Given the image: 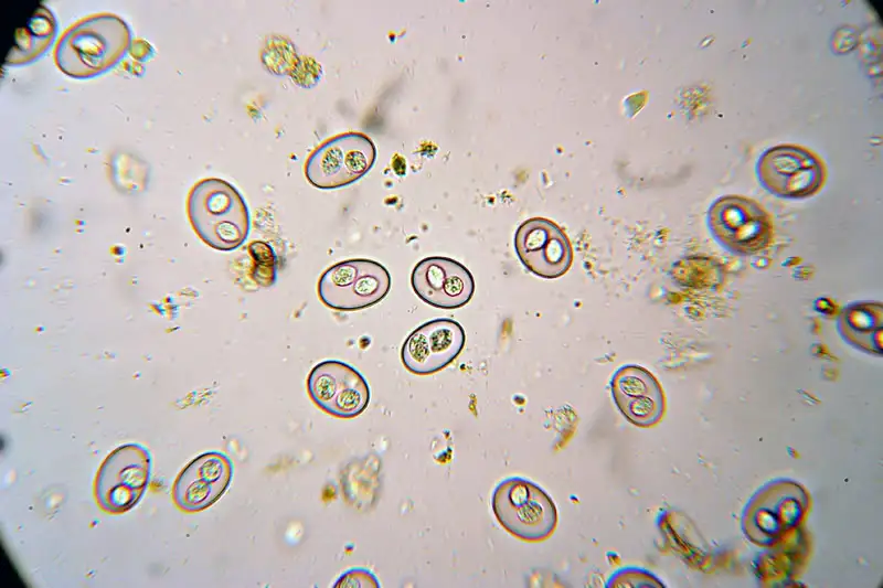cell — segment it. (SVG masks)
<instances>
[{
    "label": "cell",
    "mask_w": 883,
    "mask_h": 588,
    "mask_svg": "<svg viewBox=\"0 0 883 588\" xmlns=\"http://www.w3.org/2000/svg\"><path fill=\"white\" fill-rule=\"evenodd\" d=\"M514 247L522 265L541 278L562 277L573 263L570 238L549 218L531 217L520 224Z\"/></svg>",
    "instance_id": "10"
},
{
    "label": "cell",
    "mask_w": 883,
    "mask_h": 588,
    "mask_svg": "<svg viewBox=\"0 0 883 588\" xmlns=\"http://www.w3.org/2000/svg\"><path fill=\"white\" fill-rule=\"evenodd\" d=\"M841 338L853 348L882 354L883 307L879 301H858L847 306L837 322Z\"/></svg>",
    "instance_id": "15"
},
{
    "label": "cell",
    "mask_w": 883,
    "mask_h": 588,
    "mask_svg": "<svg viewBox=\"0 0 883 588\" xmlns=\"http://www.w3.org/2000/svg\"><path fill=\"white\" fill-rule=\"evenodd\" d=\"M151 455L140 443H124L102 462L96 480L98 505L111 514L131 510L143 496L150 481Z\"/></svg>",
    "instance_id": "7"
},
{
    "label": "cell",
    "mask_w": 883,
    "mask_h": 588,
    "mask_svg": "<svg viewBox=\"0 0 883 588\" xmlns=\"http://www.w3.org/2000/svg\"><path fill=\"white\" fill-rule=\"evenodd\" d=\"M130 28L114 13H95L68 26L54 49L60 71L73 78H92L117 65L131 46Z\"/></svg>",
    "instance_id": "1"
},
{
    "label": "cell",
    "mask_w": 883,
    "mask_h": 588,
    "mask_svg": "<svg viewBox=\"0 0 883 588\" xmlns=\"http://www.w3.org/2000/svg\"><path fill=\"white\" fill-rule=\"evenodd\" d=\"M466 342L460 323L448 318L427 321L404 341L401 360L416 375H430L449 365L462 351Z\"/></svg>",
    "instance_id": "11"
},
{
    "label": "cell",
    "mask_w": 883,
    "mask_h": 588,
    "mask_svg": "<svg viewBox=\"0 0 883 588\" xmlns=\"http://www.w3.org/2000/svg\"><path fill=\"white\" fill-rule=\"evenodd\" d=\"M376 156V147L365 133L337 135L310 153L305 163V177L317 189H340L364 177L374 165Z\"/></svg>",
    "instance_id": "5"
},
{
    "label": "cell",
    "mask_w": 883,
    "mask_h": 588,
    "mask_svg": "<svg viewBox=\"0 0 883 588\" xmlns=\"http://www.w3.org/2000/svg\"><path fill=\"white\" fill-rule=\"evenodd\" d=\"M610 391L620 414L637 427H652L666 413V396L660 383L640 365L627 364L616 370L610 379Z\"/></svg>",
    "instance_id": "14"
},
{
    "label": "cell",
    "mask_w": 883,
    "mask_h": 588,
    "mask_svg": "<svg viewBox=\"0 0 883 588\" xmlns=\"http://www.w3.org/2000/svg\"><path fill=\"white\" fill-rule=\"evenodd\" d=\"M411 285L421 300L440 309L464 307L475 292L474 276L468 268L442 256L419 260L413 268Z\"/></svg>",
    "instance_id": "12"
},
{
    "label": "cell",
    "mask_w": 883,
    "mask_h": 588,
    "mask_svg": "<svg viewBox=\"0 0 883 588\" xmlns=\"http://www.w3.org/2000/svg\"><path fill=\"white\" fill-rule=\"evenodd\" d=\"M497 521L511 535L524 542L549 538L557 525L553 500L539 485L520 477L501 481L491 498Z\"/></svg>",
    "instance_id": "3"
},
{
    "label": "cell",
    "mask_w": 883,
    "mask_h": 588,
    "mask_svg": "<svg viewBox=\"0 0 883 588\" xmlns=\"http://www.w3.org/2000/svg\"><path fill=\"white\" fill-rule=\"evenodd\" d=\"M233 477L231 459L219 451H206L192 459L177 477L172 498L179 509L199 512L214 504L227 490Z\"/></svg>",
    "instance_id": "13"
},
{
    "label": "cell",
    "mask_w": 883,
    "mask_h": 588,
    "mask_svg": "<svg viewBox=\"0 0 883 588\" xmlns=\"http://www.w3.org/2000/svg\"><path fill=\"white\" fill-rule=\"evenodd\" d=\"M187 212L195 234L216 250L232 252L249 235L248 206L240 191L223 179L196 182L188 194Z\"/></svg>",
    "instance_id": "2"
},
{
    "label": "cell",
    "mask_w": 883,
    "mask_h": 588,
    "mask_svg": "<svg viewBox=\"0 0 883 588\" xmlns=\"http://www.w3.org/2000/svg\"><path fill=\"white\" fill-rule=\"evenodd\" d=\"M56 34V22L45 7H40L21 29L10 55V64H25L44 53Z\"/></svg>",
    "instance_id": "16"
},
{
    "label": "cell",
    "mask_w": 883,
    "mask_h": 588,
    "mask_svg": "<svg viewBox=\"0 0 883 588\" xmlns=\"http://www.w3.org/2000/svg\"><path fill=\"white\" fill-rule=\"evenodd\" d=\"M249 248L254 260L257 263L254 269L258 270L257 275L253 278L260 284V279L264 277L263 274L266 272L275 279L276 256L273 248L264 242H254L251 244Z\"/></svg>",
    "instance_id": "20"
},
{
    "label": "cell",
    "mask_w": 883,
    "mask_h": 588,
    "mask_svg": "<svg viewBox=\"0 0 883 588\" xmlns=\"http://www.w3.org/2000/svg\"><path fill=\"white\" fill-rule=\"evenodd\" d=\"M334 588H380L376 576L365 568H352L340 575Z\"/></svg>",
    "instance_id": "21"
},
{
    "label": "cell",
    "mask_w": 883,
    "mask_h": 588,
    "mask_svg": "<svg viewBox=\"0 0 883 588\" xmlns=\"http://www.w3.org/2000/svg\"><path fill=\"white\" fill-rule=\"evenodd\" d=\"M706 223L717 244L734 255H756L774 240L769 213L746 196L730 194L719 197L709 207Z\"/></svg>",
    "instance_id": "4"
},
{
    "label": "cell",
    "mask_w": 883,
    "mask_h": 588,
    "mask_svg": "<svg viewBox=\"0 0 883 588\" xmlns=\"http://www.w3.org/2000/svg\"><path fill=\"white\" fill-rule=\"evenodd\" d=\"M370 397L369 384L358 372L337 395L326 413L338 418H354L366 409Z\"/></svg>",
    "instance_id": "18"
},
{
    "label": "cell",
    "mask_w": 883,
    "mask_h": 588,
    "mask_svg": "<svg viewBox=\"0 0 883 588\" xmlns=\"http://www.w3.org/2000/svg\"><path fill=\"white\" fill-rule=\"evenodd\" d=\"M358 372L353 366L338 360L318 363L307 378V389L311 400L327 411L337 395Z\"/></svg>",
    "instance_id": "17"
},
{
    "label": "cell",
    "mask_w": 883,
    "mask_h": 588,
    "mask_svg": "<svg viewBox=\"0 0 883 588\" xmlns=\"http://www.w3.org/2000/svg\"><path fill=\"white\" fill-rule=\"evenodd\" d=\"M755 172L766 191L788 200L815 195L827 178L823 161L809 149L797 145H779L767 149L758 158Z\"/></svg>",
    "instance_id": "8"
},
{
    "label": "cell",
    "mask_w": 883,
    "mask_h": 588,
    "mask_svg": "<svg viewBox=\"0 0 883 588\" xmlns=\"http://www.w3.org/2000/svg\"><path fill=\"white\" fill-rule=\"evenodd\" d=\"M391 289V275L380 263L366 258L342 260L322 272L318 297L334 310L355 311L382 301Z\"/></svg>",
    "instance_id": "6"
},
{
    "label": "cell",
    "mask_w": 883,
    "mask_h": 588,
    "mask_svg": "<svg viewBox=\"0 0 883 588\" xmlns=\"http://www.w3.org/2000/svg\"><path fill=\"white\" fill-rule=\"evenodd\" d=\"M662 586L663 585L658 578H656V576L646 570L637 568H623L615 571L605 585L607 588Z\"/></svg>",
    "instance_id": "19"
},
{
    "label": "cell",
    "mask_w": 883,
    "mask_h": 588,
    "mask_svg": "<svg viewBox=\"0 0 883 588\" xmlns=\"http://www.w3.org/2000/svg\"><path fill=\"white\" fill-rule=\"evenodd\" d=\"M807 505L801 487L790 481L774 482L749 502L744 513L745 533L757 544H773L797 525Z\"/></svg>",
    "instance_id": "9"
}]
</instances>
